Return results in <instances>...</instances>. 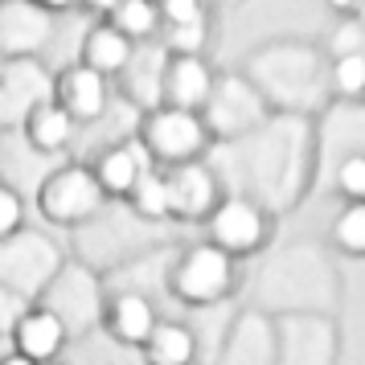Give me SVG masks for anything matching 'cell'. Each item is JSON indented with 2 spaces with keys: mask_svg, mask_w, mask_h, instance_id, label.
<instances>
[{
  "mask_svg": "<svg viewBox=\"0 0 365 365\" xmlns=\"http://www.w3.org/2000/svg\"><path fill=\"white\" fill-rule=\"evenodd\" d=\"M168 91H173V99L181 103V107H193V103H201L205 95H210V74H205V66H201V62L185 58V62H177V66H173Z\"/></svg>",
  "mask_w": 365,
  "mask_h": 365,
  "instance_id": "obj_9",
  "label": "cell"
},
{
  "mask_svg": "<svg viewBox=\"0 0 365 365\" xmlns=\"http://www.w3.org/2000/svg\"><path fill=\"white\" fill-rule=\"evenodd\" d=\"M329 4H336V9H345V4H353V0H329Z\"/></svg>",
  "mask_w": 365,
  "mask_h": 365,
  "instance_id": "obj_26",
  "label": "cell"
},
{
  "mask_svg": "<svg viewBox=\"0 0 365 365\" xmlns=\"http://www.w3.org/2000/svg\"><path fill=\"white\" fill-rule=\"evenodd\" d=\"M336 86L345 91V95H357V91H365V58H341L336 62Z\"/></svg>",
  "mask_w": 365,
  "mask_h": 365,
  "instance_id": "obj_17",
  "label": "cell"
},
{
  "mask_svg": "<svg viewBox=\"0 0 365 365\" xmlns=\"http://www.w3.org/2000/svg\"><path fill=\"white\" fill-rule=\"evenodd\" d=\"M29 132H34L37 148H62L70 140V115L58 107H37L29 119Z\"/></svg>",
  "mask_w": 365,
  "mask_h": 365,
  "instance_id": "obj_13",
  "label": "cell"
},
{
  "mask_svg": "<svg viewBox=\"0 0 365 365\" xmlns=\"http://www.w3.org/2000/svg\"><path fill=\"white\" fill-rule=\"evenodd\" d=\"M0 365H34L29 357H9V361H0Z\"/></svg>",
  "mask_w": 365,
  "mask_h": 365,
  "instance_id": "obj_24",
  "label": "cell"
},
{
  "mask_svg": "<svg viewBox=\"0 0 365 365\" xmlns=\"http://www.w3.org/2000/svg\"><path fill=\"white\" fill-rule=\"evenodd\" d=\"M41 4H53V9H62V4H70V0H41Z\"/></svg>",
  "mask_w": 365,
  "mask_h": 365,
  "instance_id": "obj_25",
  "label": "cell"
},
{
  "mask_svg": "<svg viewBox=\"0 0 365 365\" xmlns=\"http://www.w3.org/2000/svg\"><path fill=\"white\" fill-rule=\"evenodd\" d=\"M152 21H156V9H152L148 0H123V4H119V29H128V34H148Z\"/></svg>",
  "mask_w": 365,
  "mask_h": 365,
  "instance_id": "obj_15",
  "label": "cell"
},
{
  "mask_svg": "<svg viewBox=\"0 0 365 365\" xmlns=\"http://www.w3.org/2000/svg\"><path fill=\"white\" fill-rule=\"evenodd\" d=\"M17 341H21V353H25L34 365H37V357L46 361V357H53V353L62 349V320H58L53 312L25 316L21 329H17Z\"/></svg>",
  "mask_w": 365,
  "mask_h": 365,
  "instance_id": "obj_5",
  "label": "cell"
},
{
  "mask_svg": "<svg viewBox=\"0 0 365 365\" xmlns=\"http://www.w3.org/2000/svg\"><path fill=\"white\" fill-rule=\"evenodd\" d=\"M336 238L349 250H365V205H353L341 222H336Z\"/></svg>",
  "mask_w": 365,
  "mask_h": 365,
  "instance_id": "obj_16",
  "label": "cell"
},
{
  "mask_svg": "<svg viewBox=\"0 0 365 365\" xmlns=\"http://www.w3.org/2000/svg\"><path fill=\"white\" fill-rule=\"evenodd\" d=\"M165 13L177 21V25H197L201 21V4L197 0H165Z\"/></svg>",
  "mask_w": 365,
  "mask_h": 365,
  "instance_id": "obj_19",
  "label": "cell"
},
{
  "mask_svg": "<svg viewBox=\"0 0 365 365\" xmlns=\"http://www.w3.org/2000/svg\"><path fill=\"white\" fill-rule=\"evenodd\" d=\"M214 234L226 250H250L263 238V217L255 214V205H247V201H230V205L217 210Z\"/></svg>",
  "mask_w": 365,
  "mask_h": 365,
  "instance_id": "obj_4",
  "label": "cell"
},
{
  "mask_svg": "<svg viewBox=\"0 0 365 365\" xmlns=\"http://www.w3.org/2000/svg\"><path fill=\"white\" fill-rule=\"evenodd\" d=\"M91 4H95V9H115L119 0H91Z\"/></svg>",
  "mask_w": 365,
  "mask_h": 365,
  "instance_id": "obj_23",
  "label": "cell"
},
{
  "mask_svg": "<svg viewBox=\"0 0 365 365\" xmlns=\"http://www.w3.org/2000/svg\"><path fill=\"white\" fill-rule=\"evenodd\" d=\"M115 329L123 341H148L152 336V308L148 299L140 296H123L115 308Z\"/></svg>",
  "mask_w": 365,
  "mask_h": 365,
  "instance_id": "obj_11",
  "label": "cell"
},
{
  "mask_svg": "<svg viewBox=\"0 0 365 365\" xmlns=\"http://www.w3.org/2000/svg\"><path fill=\"white\" fill-rule=\"evenodd\" d=\"M193 357V341H189V332L185 329H152V361L156 365H189Z\"/></svg>",
  "mask_w": 365,
  "mask_h": 365,
  "instance_id": "obj_12",
  "label": "cell"
},
{
  "mask_svg": "<svg viewBox=\"0 0 365 365\" xmlns=\"http://www.w3.org/2000/svg\"><path fill=\"white\" fill-rule=\"evenodd\" d=\"M17 222H21V201L9 189H0V234H9Z\"/></svg>",
  "mask_w": 365,
  "mask_h": 365,
  "instance_id": "obj_20",
  "label": "cell"
},
{
  "mask_svg": "<svg viewBox=\"0 0 365 365\" xmlns=\"http://www.w3.org/2000/svg\"><path fill=\"white\" fill-rule=\"evenodd\" d=\"M140 173H148V156H144V148H140V144H132V148H119V152H107V156H103V168H99L103 185H107V189H115V193L135 189Z\"/></svg>",
  "mask_w": 365,
  "mask_h": 365,
  "instance_id": "obj_6",
  "label": "cell"
},
{
  "mask_svg": "<svg viewBox=\"0 0 365 365\" xmlns=\"http://www.w3.org/2000/svg\"><path fill=\"white\" fill-rule=\"evenodd\" d=\"M135 201H140V210H144V214H165V210H168L165 181H160L156 173H140V181H135Z\"/></svg>",
  "mask_w": 365,
  "mask_h": 365,
  "instance_id": "obj_14",
  "label": "cell"
},
{
  "mask_svg": "<svg viewBox=\"0 0 365 365\" xmlns=\"http://www.w3.org/2000/svg\"><path fill=\"white\" fill-rule=\"evenodd\" d=\"M152 148L168 156V160H181V156H193L201 148V123L189 111H160L148 128Z\"/></svg>",
  "mask_w": 365,
  "mask_h": 365,
  "instance_id": "obj_3",
  "label": "cell"
},
{
  "mask_svg": "<svg viewBox=\"0 0 365 365\" xmlns=\"http://www.w3.org/2000/svg\"><path fill=\"white\" fill-rule=\"evenodd\" d=\"M62 91H66V107L74 111V115L91 119V115H99L103 111V78L91 66L70 70L66 83H62Z\"/></svg>",
  "mask_w": 365,
  "mask_h": 365,
  "instance_id": "obj_8",
  "label": "cell"
},
{
  "mask_svg": "<svg viewBox=\"0 0 365 365\" xmlns=\"http://www.w3.org/2000/svg\"><path fill=\"white\" fill-rule=\"evenodd\" d=\"M201 37H205V29L197 25H177V34H173V46H181V50H193V46H201Z\"/></svg>",
  "mask_w": 365,
  "mask_h": 365,
  "instance_id": "obj_21",
  "label": "cell"
},
{
  "mask_svg": "<svg viewBox=\"0 0 365 365\" xmlns=\"http://www.w3.org/2000/svg\"><path fill=\"white\" fill-rule=\"evenodd\" d=\"M341 185H345V193H353V197H365V160L361 156L345 160V168H341Z\"/></svg>",
  "mask_w": 365,
  "mask_h": 365,
  "instance_id": "obj_18",
  "label": "cell"
},
{
  "mask_svg": "<svg viewBox=\"0 0 365 365\" xmlns=\"http://www.w3.org/2000/svg\"><path fill=\"white\" fill-rule=\"evenodd\" d=\"M86 62H91L95 74H99V70H119L128 62V41H123V34L99 29V34L86 41Z\"/></svg>",
  "mask_w": 365,
  "mask_h": 365,
  "instance_id": "obj_10",
  "label": "cell"
},
{
  "mask_svg": "<svg viewBox=\"0 0 365 365\" xmlns=\"http://www.w3.org/2000/svg\"><path fill=\"white\" fill-rule=\"evenodd\" d=\"M13 320H17V299H13L9 292H4V287H0V332L9 329Z\"/></svg>",
  "mask_w": 365,
  "mask_h": 365,
  "instance_id": "obj_22",
  "label": "cell"
},
{
  "mask_svg": "<svg viewBox=\"0 0 365 365\" xmlns=\"http://www.w3.org/2000/svg\"><path fill=\"white\" fill-rule=\"evenodd\" d=\"M230 283V259L217 247H197L177 271V292L185 299H217Z\"/></svg>",
  "mask_w": 365,
  "mask_h": 365,
  "instance_id": "obj_1",
  "label": "cell"
},
{
  "mask_svg": "<svg viewBox=\"0 0 365 365\" xmlns=\"http://www.w3.org/2000/svg\"><path fill=\"white\" fill-rule=\"evenodd\" d=\"M165 189H168V210H185V214L205 210L210 193H214V185H210V177L201 168H181L173 181H165Z\"/></svg>",
  "mask_w": 365,
  "mask_h": 365,
  "instance_id": "obj_7",
  "label": "cell"
},
{
  "mask_svg": "<svg viewBox=\"0 0 365 365\" xmlns=\"http://www.w3.org/2000/svg\"><path fill=\"white\" fill-rule=\"evenodd\" d=\"M99 205V185L86 177L83 168H70L46 185V210L53 217H83Z\"/></svg>",
  "mask_w": 365,
  "mask_h": 365,
  "instance_id": "obj_2",
  "label": "cell"
}]
</instances>
